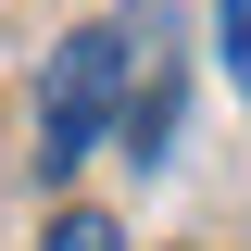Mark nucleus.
Returning <instances> with one entry per match:
<instances>
[{
  "label": "nucleus",
  "mask_w": 251,
  "mask_h": 251,
  "mask_svg": "<svg viewBox=\"0 0 251 251\" xmlns=\"http://www.w3.org/2000/svg\"><path fill=\"white\" fill-rule=\"evenodd\" d=\"M126 126V25H75L38 75V176H75Z\"/></svg>",
  "instance_id": "f257e3e1"
},
{
  "label": "nucleus",
  "mask_w": 251,
  "mask_h": 251,
  "mask_svg": "<svg viewBox=\"0 0 251 251\" xmlns=\"http://www.w3.org/2000/svg\"><path fill=\"white\" fill-rule=\"evenodd\" d=\"M214 50H226V75L251 88V0H214Z\"/></svg>",
  "instance_id": "f03ea898"
},
{
  "label": "nucleus",
  "mask_w": 251,
  "mask_h": 251,
  "mask_svg": "<svg viewBox=\"0 0 251 251\" xmlns=\"http://www.w3.org/2000/svg\"><path fill=\"white\" fill-rule=\"evenodd\" d=\"M50 251H126L113 214H50Z\"/></svg>",
  "instance_id": "7ed1b4c3"
}]
</instances>
